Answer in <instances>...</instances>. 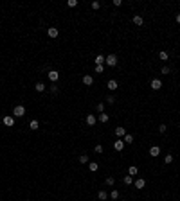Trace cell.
I'll use <instances>...</instances> for the list:
<instances>
[{"label": "cell", "instance_id": "16", "mask_svg": "<svg viewBox=\"0 0 180 201\" xmlns=\"http://www.w3.org/2000/svg\"><path fill=\"white\" fill-rule=\"evenodd\" d=\"M94 63H95V65H105V63H106V57H105V54H97V56L94 57Z\"/></svg>", "mask_w": 180, "mask_h": 201}, {"label": "cell", "instance_id": "22", "mask_svg": "<svg viewBox=\"0 0 180 201\" xmlns=\"http://www.w3.org/2000/svg\"><path fill=\"white\" fill-rule=\"evenodd\" d=\"M97 199H99V201H106L108 199L106 190H99V192H97Z\"/></svg>", "mask_w": 180, "mask_h": 201}, {"label": "cell", "instance_id": "9", "mask_svg": "<svg viewBox=\"0 0 180 201\" xmlns=\"http://www.w3.org/2000/svg\"><path fill=\"white\" fill-rule=\"evenodd\" d=\"M106 88L110 90V92H115V90H119V81H115V79H108Z\"/></svg>", "mask_w": 180, "mask_h": 201}, {"label": "cell", "instance_id": "21", "mask_svg": "<svg viewBox=\"0 0 180 201\" xmlns=\"http://www.w3.org/2000/svg\"><path fill=\"white\" fill-rule=\"evenodd\" d=\"M158 59H160V61H167V59H169L167 50H160V52H158Z\"/></svg>", "mask_w": 180, "mask_h": 201}, {"label": "cell", "instance_id": "38", "mask_svg": "<svg viewBox=\"0 0 180 201\" xmlns=\"http://www.w3.org/2000/svg\"><path fill=\"white\" fill-rule=\"evenodd\" d=\"M112 6H114V7H121L122 6V0H114V2H112Z\"/></svg>", "mask_w": 180, "mask_h": 201}, {"label": "cell", "instance_id": "14", "mask_svg": "<svg viewBox=\"0 0 180 201\" xmlns=\"http://www.w3.org/2000/svg\"><path fill=\"white\" fill-rule=\"evenodd\" d=\"M108 120H110V115H108L106 111H103V113L97 115V122H101V124H106Z\"/></svg>", "mask_w": 180, "mask_h": 201}, {"label": "cell", "instance_id": "37", "mask_svg": "<svg viewBox=\"0 0 180 201\" xmlns=\"http://www.w3.org/2000/svg\"><path fill=\"white\" fill-rule=\"evenodd\" d=\"M95 110H97L99 113H103V111H105V102H97V104H95Z\"/></svg>", "mask_w": 180, "mask_h": 201}, {"label": "cell", "instance_id": "40", "mask_svg": "<svg viewBox=\"0 0 180 201\" xmlns=\"http://www.w3.org/2000/svg\"><path fill=\"white\" fill-rule=\"evenodd\" d=\"M76 201H79V199H76Z\"/></svg>", "mask_w": 180, "mask_h": 201}, {"label": "cell", "instance_id": "18", "mask_svg": "<svg viewBox=\"0 0 180 201\" xmlns=\"http://www.w3.org/2000/svg\"><path fill=\"white\" fill-rule=\"evenodd\" d=\"M45 88H47V86H45V83H42V81H38V83L34 85V90L38 93H43V92H45Z\"/></svg>", "mask_w": 180, "mask_h": 201}, {"label": "cell", "instance_id": "8", "mask_svg": "<svg viewBox=\"0 0 180 201\" xmlns=\"http://www.w3.org/2000/svg\"><path fill=\"white\" fill-rule=\"evenodd\" d=\"M47 36H49L50 40H56L58 36H59V29L58 27H47Z\"/></svg>", "mask_w": 180, "mask_h": 201}, {"label": "cell", "instance_id": "34", "mask_svg": "<svg viewBox=\"0 0 180 201\" xmlns=\"http://www.w3.org/2000/svg\"><path fill=\"white\" fill-rule=\"evenodd\" d=\"M105 100H106L108 104H115V100H117V99H115L114 95H106V97H105Z\"/></svg>", "mask_w": 180, "mask_h": 201}, {"label": "cell", "instance_id": "39", "mask_svg": "<svg viewBox=\"0 0 180 201\" xmlns=\"http://www.w3.org/2000/svg\"><path fill=\"white\" fill-rule=\"evenodd\" d=\"M175 20H177V23L180 25V13H177V16H175Z\"/></svg>", "mask_w": 180, "mask_h": 201}, {"label": "cell", "instance_id": "35", "mask_svg": "<svg viewBox=\"0 0 180 201\" xmlns=\"http://www.w3.org/2000/svg\"><path fill=\"white\" fill-rule=\"evenodd\" d=\"M94 70H95V74H103V72H105V65H95Z\"/></svg>", "mask_w": 180, "mask_h": 201}, {"label": "cell", "instance_id": "1", "mask_svg": "<svg viewBox=\"0 0 180 201\" xmlns=\"http://www.w3.org/2000/svg\"><path fill=\"white\" fill-rule=\"evenodd\" d=\"M13 117L14 119H22V117H25V106L23 104H16L13 108Z\"/></svg>", "mask_w": 180, "mask_h": 201}, {"label": "cell", "instance_id": "26", "mask_svg": "<svg viewBox=\"0 0 180 201\" xmlns=\"http://www.w3.org/2000/svg\"><path fill=\"white\" fill-rule=\"evenodd\" d=\"M173 160H175V156L167 153V154H166V156H164V164H166V165H169V164H173Z\"/></svg>", "mask_w": 180, "mask_h": 201}, {"label": "cell", "instance_id": "24", "mask_svg": "<svg viewBox=\"0 0 180 201\" xmlns=\"http://www.w3.org/2000/svg\"><path fill=\"white\" fill-rule=\"evenodd\" d=\"M78 162L79 164H88V162H90V156H88V154H79Z\"/></svg>", "mask_w": 180, "mask_h": 201}, {"label": "cell", "instance_id": "17", "mask_svg": "<svg viewBox=\"0 0 180 201\" xmlns=\"http://www.w3.org/2000/svg\"><path fill=\"white\" fill-rule=\"evenodd\" d=\"M137 174H139V167H137V165H130L128 167V176L133 178V176H137Z\"/></svg>", "mask_w": 180, "mask_h": 201}, {"label": "cell", "instance_id": "3", "mask_svg": "<svg viewBox=\"0 0 180 201\" xmlns=\"http://www.w3.org/2000/svg\"><path fill=\"white\" fill-rule=\"evenodd\" d=\"M112 147H114V151H117V153H121V151H124V147H126V144H124V140L122 138H117L114 144H112Z\"/></svg>", "mask_w": 180, "mask_h": 201}, {"label": "cell", "instance_id": "2", "mask_svg": "<svg viewBox=\"0 0 180 201\" xmlns=\"http://www.w3.org/2000/svg\"><path fill=\"white\" fill-rule=\"evenodd\" d=\"M106 65L108 66H112V68L117 66V65H119V56H117V54H108L106 56Z\"/></svg>", "mask_w": 180, "mask_h": 201}, {"label": "cell", "instance_id": "12", "mask_svg": "<svg viewBox=\"0 0 180 201\" xmlns=\"http://www.w3.org/2000/svg\"><path fill=\"white\" fill-rule=\"evenodd\" d=\"M133 187H135L137 190H142L144 187H146V179H144V178H137L135 181H133Z\"/></svg>", "mask_w": 180, "mask_h": 201}, {"label": "cell", "instance_id": "28", "mask_svg": "<svg viewBox=\"0 0 180 201\" xmlns=\"http://www.w3.org/2000/svg\"><path fill=\"white\" fill-rule=\"evenodd\" d=\"M122 183H124V185H133V178H131V176H124V179H122Z\"/></svg>", "mask_w": 180, "mask_h": 201}, {"label": "cell", "instance_id": "29", "mask_svg": "<svg viewBox=\"0 0 180 201\" xmlns=\"http://www.w3.org/2000/svg\"><path fill=\"white\" fill-rule=\"evenodd\" d=\"M78 6H79L78 0H69L67 2V7H70V9H74V7H78Z\"/></svg>", "mask_w": 180, "mask_h": 201}, {"label": "cell", "instance_id": "10", "mask_svg": "<svg viewBox=\"0 0 180 201\" xmlns=\"http://www.w3.org/2000/svg\"><path fill=\"white\" fill-rule=\"evenodd\" d=\"M85 122H86V126L94 128V126H95V122H97V117H95V115H92V113H88L85 117Z\"/></svg>", "mask_w": 180, "mask_h": 201}, {"label": "cell", "instance_id": "13", "mask_svg": "<svg viewBox=\"0 0 180 201\" xmlns=\"http://www.w3.org/2000/svg\"><path fill=\"white\" fill-rule=\"evenodd\" d=\"M114 135L117 136V138H124V135H126V129L122 128V126H117V128L114 129Z\"/></svg>", "mask_w": 180, "mask_h": 201}, {"label": "cell", "instance_id": "31", "mask_svg": "<svg viewBox=\"0 0 180 201\" xmlns=\"http://www.w3.org/2000/svg\"><path fill=\"white\" fill-rule=\"evenodd\" d=\"M160 72H162V76H167V74H171V68H169L167 65H164V66L160 68Z\"/></svg>", "mask_w": 180, "mask_h": 201}, {"label": "cell", "instance_id": "6", "mask_svg": "<svg viewBox=\"0 0 180 201\" xmlns=\"http://www.w3.org/2000/svg\"><path fill=\"white\" fill-rule=\"evenodd\" d=\"M47 77H49L50 83H58V79H59V72L54 70V68H50V70L47 72Z\"/></svg>", "mask_w": 180, "mask_h": 201}, {"label": "cell", "instance_id": "7", "mask_svg": "<svg viewBox=\"0 0 180 201\" xmlns=\"http://www.w3.org/2000/svg\"><path fill=\"white\" fill-rule=\"evenodd\" d=\"M131 23H133L135 27H142V25H144V18L141 16V14H133V16H131Z\"/></svg>", "mask_w": 180, "mask_h": 201}, {"label": "cell", "instance_id": "5", "mask_svg": "<svg viewBox=\"0 0 180 201\" xmlns=\"http://www.w3.org/2000/svg\"><path fill=\"white\" fill-rule=\"evenodd\" d=\"M162 81H160V79L158 77H155V79H151V83H150V88L151 90H155V92H158V90H162Z\"/></svg>", "mask_w": 180, "mask_h": 201}, {"label": "cell", "instance_id": "11", "mask_svg": "<svg viewBox=\"0 0 180 201\" xmlns=\"http://www.w3.org/2000/svg\"><path fill=\"white\" fill-rule=\"evenodd\" d=\"M148 153H150L151 158H158V156H160V147H158V145H151Z\"/></svg>", "mask_w": 180, "mask_h": 201}, {"label": "cell", "instance_id": "27", "mask_svg": "<svg viewBox=\"0 0 180 201\" xmlns=\"http://www.w3.org/2000/svg\"><path fill=\"white\" fill-rule=\"evenodd\" d=\"M49 90H50V93H54V95H56V93H59V86H58L56 83H52Z\"/></svg>", "mask_w": 180, "mask_h": 201}, {"label": "cell", "instance_id": "25", "mask_svg": "<svg viewBox=\"0 0 180 201\" xmlns=\"http://www.w3.org/2000/svg\"><path fill=\"white\" fill-rule=\"evenodd\" d=\"M119 196H121V194H119V190H117V189H114V190L110 192V199L117 201V199H119Z\"/></svg>", "mask_w": 180, "mask_h": 201}, {"label": "cell", "instance_id": "33", "mask_svg": "<svg viewBox=\"0 0 180 201\" xmlns=\"http://www.w3.org/2000/svg\"><path fill=\"white\" fill-rule=\"evenodd\" d=\"M90 7H92L94 11H97V9H101V2H97V0H94L92 4H90Z\"/></svg>", "mask_w": 180, "mask_h": 201}, {"label": "cell", "instance_id": "19", "mask_svg": "<svg viewBox=\"0 0 180 201\" xmlns=\"http://www.w3.org/2000/svg\"><path fill=\"white\" fill-rule=\"evenodd\" d=\"M88 171H90V172H97V171H99V164H97V162H88Z\"/></svg>", "mask_w": 180, "mask_h": 201}, {"label": "cell", "instance_id": "32", "mask_svg": "<svg viewBox=\"0 0 180 201\" xmlns=\"http://www.w3.org/2000/svg\"><path fill=\"white\" fill-rule=\"evenodd\" d=\"M94 151H95L97 154H101V153L105 151V147H103V144H95V147H94Z\"/></svg>", "mask_w": 180, "mask_h": 201}, {"label": "cell", "instance_id": "20", "mask_svg": "<svg viewBox=\"0 0 180 201\" xmlns=\"http://www.w3.org/2000/svg\"><path fill=\"white\" fill-rule=\"evenodd\" d=\"M29 129H33V131H36V129H40V120H36V119H33V120L29 122Z\"/></svg>", "mask_w": 180, "mask_h": 201}, {"label": "cell", "instance_id": "30", "mask_svg": "<svg viewBox=\"0 0 180 201\" xmlns=\"http://www.w3.org/2000/svg\"><path fill=\"white\" fill-rule=\"evenodd\" d=\"M122 140H124V144H131V142H133V135H130V133H126Z\"/></svg>", "mask_w": 180, "mask_h": 201}, {"label": "cell", "instance_id": "23", "mask_svg": "<svg viewBox=\"0 0 180 201\" xmlns=\"http://www.w3.org/2000/svg\"><path fill=\"white\" fill-rule=\"evenodd\" d=\"M105 185H106V187H114L115 185V178H114V176H106V179H105Z\"/></svg>", "mask_w": 180, "mask_h": 201}, {"label": "cell", "instance_id": "15", "mask_svg": "<svg viewBox=\"0 0 180 201\" xmlns=\"http://www.w3.org/2000/svg\"><path fill=\"white\" fill-rule=\"evenodd\" d=\"M81 81H83V85H85V86H92L94 85V77L90 76V74H85Z\"/></svg>", "mask_w": 180, "mask_h": 201}, {"label": "cell", "instance_id": "4", "mask_svg": "<svg viewBox=\"0 0 180 201\" xmlns=\"http://www.w3.org/2000/svg\"><path fill=\"white\" fill-rule=\"evenodd\" d=\"M2 124H4L6 128H13L14 126V117L13 115H4V117H2Z\"/></svg>", "mask_w": 180, "mask_h": 201}, {"label": "cell", "instance_id": "36", "mask_svg": "<svg viewBox=\"0 0 180 201\" xmlns=\"http://www.w3.org/2000/svg\"><path fill=\"white\" fill-rule=\"evenodd\" d=\"M166 131H167V126H166L164 122H162V124H160V126H158V133H160V135H164Z\"/></svg>", "mask_w": 180, "mask_h": 201}]
</instances>
